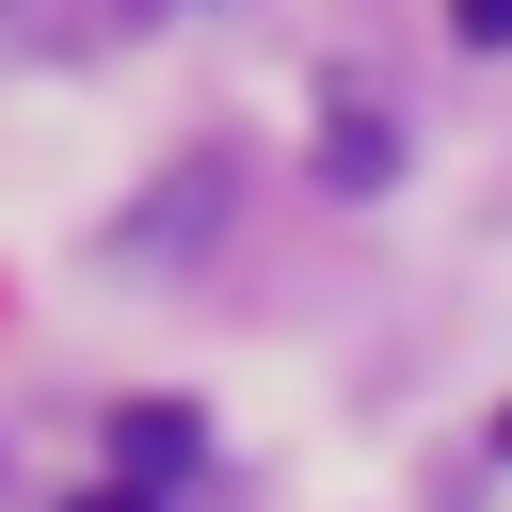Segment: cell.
I'll return each mask as SVG.
<instances>
[{
	"instance_id": "277c9868",
	"label": "cell",
	"mask_w": 512,
	"mask_h": 512,
	"mask_svg": "<svg viewBox=\"0 0 512 512\" xmlns=\"http://www.w3.org/2000/svg\"><path fill=\"white\" fill-rule=\"evenodd\" d=\"M448 32L464 48H512V0H448Z\"/></svg>"
},
{
	"instance_id": "6da1fadb",
	"label": "cell",
	"mask_w": 512,
	"mask_h": 512,
	"mask_svg": "<svg viewBox=\"0 0 512 512\" xmlns=\"http://www.w3.org/2000/svg\"><path fill=\"white\" fill-rule=\"evenodd\" d=\"M224 192H240V160H224V144H192L160 192H128V208H112V272H176V256L224 224Z\"/></svg>"
},
{
	"instance_id": "5b68a950",
	"label": "cell",
	"mask_w": 512,
	"mask_h": 512,
	"mask_svg": "<svg viewBox=\"0 0 512 512\" xmlns=\"http://www.w3.org/2000/svg\"><path fill=\"white\" fill-rule=\"evenodd\" d=\"M80 512H160V496H144V480H96V496H80Z\"/></svg>"
},
{
	"instance_id": "7a4b0ae2",
	"label": "cell",
	"mask_w": 512,
	"mask_h": 512,
	"mask_svg": "<svg viewBox=\"0 0 512 512\" xmlns=\"http://www.w3.org/2000/svg\"><path fill=\"white\" fill-rule=\"evenodd\" d=\"M320 176H336V192H368V176H400V112H336V144H320Z\"/></svg>"
},
{
	"instance_id": "3957f363",
	"label": "cell",
	"mask_w": 512,
	"mask_h": 512,
	"mask_svg": "<svg viewBox=\"0 0 512 512\" xmlns=\"http://www.w3.org/2000/svg\"><path fill=\"white\" fill-rule=\"evenodd\" d=\"M112 448H128V480H160V464H192V416L144 400V416H112Z\"/></svg>"
}]
</instances>
